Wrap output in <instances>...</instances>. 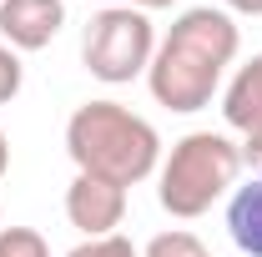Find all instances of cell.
Segmentation results:
<instances>
[{"mask_svg": "<svg viewBox=\"0 0 262 257\" xmlns=\"http://www.w3.org/2000/svg\"><path fill=\"white\" fill-rule=\"evenodd\" d=\"M237 51H242V31L227 10H212V5L182 10L157 40V56L146 66V86H151L157 106L182 111V116L212 106Z\"/></svg>", "mask_w": 262, "mask_h": 257, "instance_id": "cell-1", "label": "cell"}, {"mask_svg": "<svg viewBox=\"0 0 262 257\" xmlns=\"http://www.w3.org/2000/svg\"><path fill=\"white\" fill-rule=\"evenodd\" d=\"M66 157L86 177L136 187L162 166V136L121 101H86L66 121Z\"/></svg>", "mask_w": 262, "mask_h": 257, "instance_id": "cell-2", "label": "cell"}, {"mask_svg": "<svg viewBox=\"0 0 262 257\" xmlns=\"http://www.w3.org/2000/svg\"><path fill=\"white\" fill-rule=\"evenodd\" d=\"M237 177H242V141H232L227 131H187L157 166V202L162 212L192 222L237 187Z\"/></svg>", "mask_w": 262, "mask_h": 257, "instance_id": "cell-3", "label": "cell"}, {"mask_svg": "<svg viewBox=\"0 0 262 257\" xmlns=\"http://www.w3.org/2000/svg\"><path fill=\"white\" fill-rule=\"evenodd\" d=\"M151 56H157V26L146 10H131V5H101L81 35V61L106 86H126L146 76Z\"/></svg>", "mask_w": 262, "mask_h": 257, "instance_id": "cell-4", "label": "cell"}, {"mask_svg": "<svg viewBox=\"0 0 262 257\" xmlns=\"http://www.w3.org/2000/svg\"><path fill=\"white\" fill-rule=\"evenodd\" d=\"M66 222L76 227L81 237H111L116 227L126 222V187L76 172L71 187H66Z\"/></svg>", "mask_w": 262, "mask_h": 257, "instance_id": "cell-5", "label": "cell"}, {"mask_svg": "<svg viewBox=\"0 0 262 257\" xmlns=\"http://www.w3.org/2000/svg\"><path fill=\"white\" fill-rule=\"evenodd\" d=\"M66 26V0H0V40L10 51H46Z\"/></svg>", "mask_w": 262, "mask_h": 257, "instance_id": "cell-6", "label": "cell"}, {"mask_svg": "<svg viewBox=\"0 0 262 257\" xmlns=\"http://www.w3.org/2000/svg\"><path fill=\"white\" fill-rule=\"evenodd\" d=\"M222 116H227L232 131H257L262 126V51L252 56L247 66H237L222 91Z\"/></svg>", "mask_w": 262, "mask_h": 257, "instance_id": "cell-7", "label": "cell"}, {"mask_svg": "<svg viewBox=\"0 0 262 257\" xmlns=\"http://www.w3.org/2000/svg\"><path fill=\"white\" fill-rule=\"evenodd\" d=\"M227 232H232V242H237L242 257H262V172L252 177V182L232 187Z\"/></svg>", "mask_w": 262, "mask_h": 257, "instance_id": "cell-8", "label": "cell"}, {"mask_svg": "<svg viewBox=\"0 0 262 257\" xmlns=\"http://www.w3.org/2000/svg\"><path fill=\"white\" fill-rule=\"evenodd\" d=\"M141 257H212V252L202 247V237H196V232L171 227V232H157V237L141 247Z\"/></svg>", "mask_w": 262, "mask_h": 257, "instance_id": "cell-9", "label": "cell"}, {"mask_svg": "<svg viewBox=\"0 0 262 257\" xmlns=\"http://www.w3.org/2000/svg\"><path fill=\"white\" fill-rule=\"evenodd\" d=\"M0 257H51L35 227H0Z\"/></svg>", "mask_w": 262, "mask_h": 257, "instance_id": "cell-10", "label": "cell"}, {"mask_svg": "<svg viewBox=\"0 0 262 257\" xmlns=\"http://www.w3.org/2000/svg\"><path fill=\"white\" fill-rule=\"evenodd\" d=\"M66 257H141V252L131 247V237H121V232H111V237H86L81 247H71Z\"/></svg>", "mask_w": 262, "mask_h": 257, "instance_id": "cell-11", "label": "cell"}, {"mask_svg": "<svg viewBox=\"0 0 262 257\" xmlns=\"http://www.w3.org/2000/svg\"><path fill=\"white\" fill-rule=\"evenodd\" d=\"M20 86H26V66H20V51H10V46L0 40V106L20 96Z\"/></svg>", "mask_w": 262, "mask_h": 257, "instance_id": "cell-12", "label": "cell"}, {"mask_svg": "<svg viewBox=\"0 0 262 257\" xmlns=\"http://www.w3.org/2000/svg\"><path fill=\"white\" fill-rule=\"evenodd\" d=\"M242 166H252V172H262V126L242 136Z\"/></svg>", "mask_w": 262, "mask_h": 257, "instance_id": "cell-13", "label": "cell"}, {"mask_svg": "<svg viewBox=\"0 0 262 257\" xmlns=\"http://www.w3.org/2000/svg\"><path fill=\"white\" fill-rule=\"evenodd\" d=\"M101 5H131V10H166V5H177V0H101Z\"/></svg>", "mask_w": 262, "mask_h": 257, "instance_id": "cell-14", "label": "cell"}, {"mask_svg": "<svg viewBox=\"0 0 262 257\" xmlns=\"http://www.w3.org/2000/svg\"><path fill=\"white\" fill-rule=\"evenodd\" d=\"M232 15H262V0H227Z\"/></svg>", "mask_w": 262, "mask_h": 257, "instance_id": "cell-15", "label": "cell"}, {"mask_svg": "<svg viewBox=\"0 0 262 257\" xmlns=\"http://www.w3.org/2000/svg\"><path fill=\"white\" fill-rule=\"evenodd\" d=\"M10 172V141H5V131H0V177Z\"/></svg>", "mask_w": 262, "mask_h": 257, "instance_id": "cell-16", "label": "cell"}]
</instances>
